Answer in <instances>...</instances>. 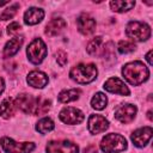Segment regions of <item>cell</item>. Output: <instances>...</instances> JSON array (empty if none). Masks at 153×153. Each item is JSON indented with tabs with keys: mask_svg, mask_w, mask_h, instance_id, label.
Returning a JSON list of instances; mask_svg holds the SVG:
<instances>
[{
	"mask_svg": "<svg viewBox=\"0 0 153 153\" xmlns=\"http://www.w3.org/2000/svg\"><path fill=\"white\" fill-rule=\"evenodd\" d=\"M47 53H48L47 45L41 38H35L27 45V49H26V55H27L29 61L35 65L41 63L47 56Z\"/></svg>",
	"mask_w": 153,
	"mask_h": 153,
	"instance_id": "obj_5",
	"label": "cell"
},
{
	"mask_svg": "<svg viewBox=\"0 0 153 153\" xmlns=\"http://www.w3.org/2000/svg\"><path fill=\"white\" fill-rule=\"evenodd\" d=\"M106 103H108V98L102 92H97L91 99V105L96 110H103L106 106Z\"/></svg>",
	"mask_w": 153,
	"mask_h": 153,
	"instance_id": "obj_23",
	"label": "cell"
},
{
	"mask_svg": "<svg viewBox=\"0 0 153 153\" xmlns=\"http://www.w3.org/2000/svg\"><path fill=\"white\" fill-rule=\"evenodd\" d=\"M103 56L106 60H111L115 56V45L112 42H108L103 49Z\"/></svg>",
	"mask_w": 153,
	"mask_h": 153,
	"instance_id": "obj_28",
	"label": "cell"
},
{
	"mask_svg": "<svg viewBox=\"0 0 153 153\" xmlns=\"http://www.w3.org/2000/svg\"><path fill=\"white\" fill-rule=\"evenodd\" d=\"M26 81L30 86L35 87V88H43L49 79H48V75L41 71H32L27 74V78H26Z\"/></svg>",
	"mask_w": 153,
	"mask_h": 153,
	"instance_id": "obj_15",
	"label": "cell"
},
{
	"mask_svg": "<svg viewBox=\"0 0 153 153\" xmlns=\"http://www.w3.org/2000/svg\"><path fill=\"white\" fill-rule=\"evenodd\" d=\"M22 29V26H20V24L19 23H17V22H13V23H11L8 26H7V33L10 35H12V33H16V32H18L19 30Z\"/></svg>",
	"mask_w": 153,
	"mask_h": 153,
	"instance_id": "obj_30",
	"label": "cell"
},
{
	"mask_svg": "<svg viewBox=\"0 0 153 153\" xmlns=\"http://www.w3.org/2000/svg\"><path fill=\"white\" fill-rule=\"evenodd\" d=\"M36 104V98L27 93H22L16 98L14 105L25 114H32Z\"/></svg>",
	"mask_w": 153,
	"mask_h": 153,
	"instance_id": "obj_13",
	"label": "cell"
},
{
	"mask_svg": "<svg viewBox=\"0 0 153 153\" xmlns=\"http://www.w3.org/2000/svg\"><path fill=\"white\" fill-rule=\"evenodd\" d=\"M47 153H78L79 147L68 140L49 141L45 147Z\"/></svg>",
	"mask_w": 153,
	"mask_h": 153,
	"instance_id": "obj_7",
	"label": "cell"
},
{
	"mask_svg": "<svg viewBox=\"0 0 153 153\" xmlns=\"http://www.w3.org/2000/svg\"><path fill=\"white\" fill-rule=\"evenodd\" d=\"M135 48H136V45H135V43L134 42H131V41H120V43H118V51L121 53V54H128V53H131V51H134L135 50Z\"/></svg>",
	"mask_w": 153,
	"mask_h": 153,
	"instance_id": "obj_26",
	"label": "cell"
},
{
	"mask_svg": "<svg viewBox=\"0 0 153 153\" xmlns=\"http://www.w3.org/2000/svg\"><path fill=\"white\" fill-rule=\"evenodd\" d=\"M84 153H97V147L94 145H90L84 149Z\"/></svg>",
	"mask_w": 153,
	"mask_h": 153,
	"instance_id": "obj_31",
	"label": "cell"
},
{
	"mask_svg": "<svg viewBox=\"0 0 153 153\" xmlns=\"http://www.w3.org/2000/svg\"><path fill=\"white\" fill-rule=\"evenodd\" d=\"M151 55H152V50H149L147 54H146V60H147V62H148V65L149 66H152V59H151Z\"/></svg>",
	"mask_w": 153,
	"mask_h": 153,
	"instance_id": "obj_32",
	"label": "cell"
},
{
	"mask_svg": "<svg viewBox=\"0 0 153 153\" xmlns=\"http://www.w3.org/2000/svg\"><path fill=\"white\" fill-rule=\"evenodd\" d=\"M152 127H143L136 129L131 134V141L136 147H143L148 143V141L152 137Z\"/></svg>",
	"mask_w": 153,
	"mask_h": 153,
	"instance_id": "obj_12",
	"label": "cell"
},
{
	"mask_svg": "<svg viewBox=\"0 0 153 153\" xmlns=\"http://www.w3.org/2000/svg\"><path fill=\"white\" fill-rule=\"evenodd\" d=\"M137 112V109L133 104H122L120 105L116 111H115V117L121 122V123H130Z\"/></svg>",
	"mask_w": 153,
	"mask_h": 153,
	"instance_id": "obj_9",
	"label": "cell"
},
{
	"mask_svg": "<svg viewBox=\"0 0 153 153\" xmlns=\"http://www.w3.org/2000/svg\"><path fill=\"white\" fill-rule=\"evenodd\" d=\"M127 140L120 134H108L100 141V149L104 153H117L127 149Z\"/></svg>",
	"mask_w": 153,
	"mask_h": 153,
	"instance_id": "obj_3",
	"label": "cell"
},
{
	"mask_svg": "<svg viewBox=\"0 0 153 153\" xmlns=\"http://www.w3.org/2000/svg\"><path fill=\"white\" fill-rule=\"evenodd\" d=\"M108 127H109V122L104 116H102V115H91L88 117L87 128H88L91 134L96 135V134L103 133L108 129Z\"/></svg>",
	"mask_w": 153,
	"mask_h": 153,
	"instance_id": "obj_11",
	"label": "cell"
},
{
	"mask_svg": "<svg viewBox=\"0 0 153 153\" xmlns=\"http://www.w3.org/2000/svg\"><path fill=\"white\" fill-rule=\"evenodd\" d=\"M4 88H5V81H4V79H2V78H0V94L2 93Z\"/></svg>",
	"mask_w": 153,
	"mask_h": 153,
	"instance_id": "obj_33",
	"label": "cell"
},
{
	"mask_svg": "<svg viewBox=\"0 0 153 153\" xmlns=\"http://www.w3.org/2000/svg\"><path fill=\"white\" fill-rule=\"evenodd\" d=\"M97 73V67L93 63H79L71 69L69 76L78 84H90L96 79Z\"/></svg>",
	"mask_w": 153,
	"mask_h": 153,
	"instance_id": "obj_2",
	"label": "cell"
},
{
	"mask_svg": "<svg viewBox=\"0 0 153 153\" xmlns=\"http://www.w3.org/2000/svg\"><path fill=\"white\" fill-rule=\"evenodd\" d=\"M147 117H148L149 121H152V110H149V111L147 112Z\"/></svg>",
	"mask_w": 153,
	"mask_h": 153,
	"instance_id": "obj_34",
	"label": "cell"
},
{
	"mask_svg": "<svg viewBox=\"0 0 153 153\" xmlns=\"http://www.w3.org/2000/svg\"><path fill=\"white\" fill-rule=\"evenodd\" d=\"M67 26V23L62 18H53L45 26V35L53 37L59 35L65 27Z\"/></svg>",
	"mask_w": 153,
	"mask_h": 153,
	"instance_id": "obj_17",
	"label": "cell"
},
{
	"mask_svg": "<svg viewBox=\"0 0 153 153\" xmlns=\"http://www.w3.org/2000/svg\"><path fill=\"white\" fill-rule=\"evenodd\" d=\"M7 4H10L8 1H0V6H4V5H7Z\"/></svg>",
	"mask_w": 153,
	"mask_h": 153,
	"instance_id": "obj_35",
	"label": "cell"
},
{
	"mask_svg": "<svg viewBox=\"0 0 153 153\" xmlns=\"http://www.w3.org/2000/svg\"><path fill=\"white\" fill-rule=\"evenodd\" d=\"M19 8V5L18 4H13V5H10L6 10H4V12L0 14V20H7V19H11L14 17V14L17 13Z\"/></svg>",
	"mask_w": 153,
	"mask_h": 153,
	"instance_id": "obj_27",
	"label": "cell"
},
{
	"mask_svg": "<svg viewBox=\"0 0 153 153\" xmlns=\"http://www.w3.org/2000/svg\"><path fill=\"white\" fill-rule=\"evenodd\" d=\"M44 18V11L38 7H30L24 13V23L27 25H36Z\"/></svg>",
	"mask_w": 153,
	"mask_h": 153,
	"instance_id": "obj_16",
	"label": "cell"
},
{
	"mask_svg": "<svg viewBox=\"0 0 153 153\" xmlns=\"http://www.w3.org/2000/svg\"><path fill=\"white\" fill-rule=\"evenodd\" d=\"M122 74L124 79L134 86H137L146 81L149 76V71L148 68L143 65L141 61H133L123 66L122 68Z\"/></svg>",
	"mask_w": 153,
	"mask_h": 153,
	"instance_id": "obj_1",
	"label": "cell"
},
{
	"mask_svg": "<svg viewBox=\"0 0 153 153\" xmlns=\"http://www.w3.org/2000/svg\"><path fill=\"white\" fill-rule=\"evenodd\" d=\"M60 120L66 124H79L84 121V112L76 108H63L59 114Z\"/></svg>",
	"mask_w": 153,
	"mask_h": 153,
	"instance_id": "obj_8",
	"label": "cell"
},
{
	"mask_svg": "<svg viewBox=\"0 0 153 153\" xmlns=\"http://www.w3.org/2000/svg\"><path fill=\"white\" fill-rule=\"evenodd\" d=\"M49 109H50V100L42 97H37L32 115H45L49 111Z\"/></svg>",
	"mask_w": 153,
	"mask_h": 153,
	"instance_id": "obj_22",
	"label": "cell"
},
{
	"mask_svg": "<svg viewBox=\"0 0 153 153\" xmlns=\"http://www.w3.org/2000/svg\"><path fill=\"white\" fill-rule=\"evenodd\" d=\"M104 90H106L108 92L111 93H117L121 96H129L130 91L127 87V85L118 78H109L105 82H104Z\"/></svg>",
	"mask_w": 153,
	"mask_h": 153,
	"instance_id": "obj_10",
	"label": "cell"
},
{
	"mask_svg": "<svg viewBox=\"0 0 153 153\" xmlns=\"http://www.w3.org/2000/svg\"><path fill=\"white\" fill-rule=\"evenodd\" d=\"M0 35H1V31H0Z\"/></svg>",
	"mask_w": 153,
	"mask_h": 153,
	"instance_id": "obj_36",
	"label": "cell"
},
{
	"mask_svg": "<svg viewBox=\"0 0 153 153\" xmlns=\"http://www.w3.org/2000/svg\"><path fill=\"white\" fill-rule=\"evenodd\" d=\"M126 35L129 38H131L133 41H137V42L146 41L151 36V27L146 23L133 20V22H129L127 24Z\"/></svg>",
	"mask_w": 153,
	"mask_h": 153,
	"instance_id": "obj_4",
	"label": "cell"
},
{
	"mask_svg": "<svg viewBox=\"0 0 153 153\" xmlns=\"http://www.w3.org/2000/svg\"><path fill=\"white\" fill-rule=\"evenodd\" d=\"M0 145L6 153H31L35 149V143L32 142H16L7 136L0 139Z\"/></svg>",
	"mask_w": 153,
	"mask_h": 153,
	"instance_id": "obj_6",
	"label": "cell"
},
{
	"mask_svg": "<svg viewBox=\"0 0 153 153\" xmlns=\"http://www.w3.org/2000/svg\"><path fill=\"white\" fill-rule=\"evenodd\" d=\"M78 29L82 35H90L96 30V20L87 13H82L76 19Z\"/></svg>",
	"mask_w": 153,
	"mask_h": 153,
	"instance_id": "obj_14",
	"label": "cell"
},
{
	"mask_svg": "<svg viewBox=\"0 0 153 153\" xmlns=\"http://www.w3.org/2000/svg\"><path fill=\"white\" fill-rule=\"evenodd\" d=\"M22 44H23V37H13V38H11L6 43V45L4 48V56L5 57H12L13 55H16L19 51Z\"/></svg>",
	"mask_w": 153,
	"mask_h": 153,
	"instance_id": "obj_18",
	"label": "cell"
},
{
	"mask_svg": "<svg viewBox=\"0 0 153 153\" xmlns=\"http://www.w3.org/2000/svg\"><path fill=\"white\" fill-rule=\"evenodd\" d=\"M102 42H103V39H102L100 36H97V37H94L93 39H91V41L88 42L87 47H86L87 53H88L90 55H96L97 51H98V49H99V47H100V44H102Z\"/></svg>",
	"mask_w": 153,
	"mask_h": 153,
	"instance_id": "obj_25",
	"label": "cell"
},
{
	"mask_svg": "<svg viewBox=\"0 0 153 153\" xmlns=\"http://www.w3.org/2000/svg\"><path fill=\"white\" fill-rule=\"evenodd\" d=\"M81 91L79 88H72V90H65L62 92H60L57 99L61 103H69L73 100H76L80 96Z\"/></svg>",
	"mask_w": 153,
	"mask_h": 153,
	"instance_id": "obj_21",
	"label": "cell"
},
{
	"mask_svg": "<svg viewBox=\"0 0 153 153\" xmlns=\"http://www.w3.org/2000/svg\"><path fill=\"white\" fill-rule=\"evenodd\" d=\"M56 61L61 67H63L67 63V54L63 50H59L56 53Z\"/></svg>",
	"mask_w": 153,
	"mask_h": 153,
	"instance_id": "obj_29",
	"label": "cell"
},
{
	"mask_svg": "<svg viewBox=\"0 0 153 153\" xmlns=\"http://www.w3.org/2000/svg\"><path fill=\"white\" fill-rule=\"evenodd\" d=\"M135 6V1H130V0H115L110 2V7L114 12H127L129 10H131Z\"/></svg>",
	"mask_w": 153,
	"mask_h": 153,
	"instance_id": "obj_20",
	"label": "cell"
},
{
	"mask_svg": "<svg viewBox=\"0 0 153 153\" xmlns=\"http://www.w3.org/2000/svg\"><path fill=\"white\" fill-rule=\"evenodd\" d=\"M16 112V105L11 98H6L0 104V116L2 118H10Z\"/></svg>",
	"mask_w": 153,
	"mask_h": 153,
	"instance_id": "obj_19",
	"label": "cell"
},
{
	"mask_svg": "<svg viewBox=\"0 0 153 153\" xmlns=\"http://www.w3.org/2000/svg\"><path fill=\"white\" fill-rule=\"evenodd\" d=\"M54 122L50 120V118H48V117H44V118H42V120H39L38 122H37V124H36V130L38 131V133H41V134H47V133H49V131H51L53 129H54Z\"/></svg>",
	"mask_w": 153,
	"mask_h": 153,
	"instance_id": "obj_24",
	"label": "cell"
}]
</instances>
